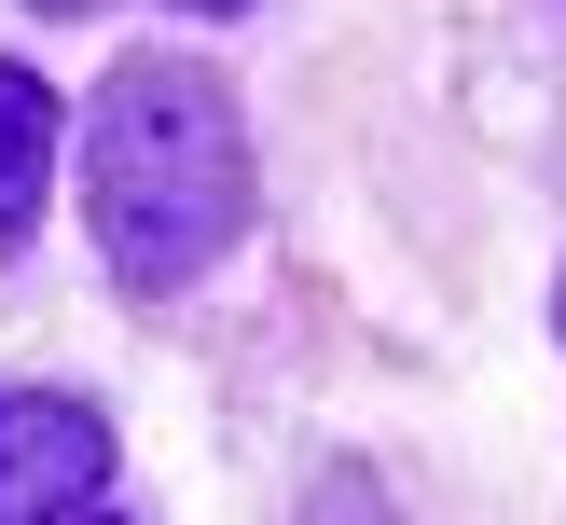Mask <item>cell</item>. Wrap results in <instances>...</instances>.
Returning a JSON list of instances; mask_svg holds the SVG:
<instances>
[{"mask_svg": "<svg viewBox=\"0 0 566 525\" xmlns=\"http://www.w3.org/2000/svg\"><path fill=\"white\" fill-rule=\"evenodd\" d=\"M70 525H111V512H70Z\"/></svg>", "mask_w": 566, "mask_h": 525, "instance_id": "obj_6", "label": "cell"}, {"mask_svg": "<svg viewBox=\"0 0 566 525\" xmlns=\"http://www.w3.org/2000/svg\"><path fill=\"white\" fill-rule=\"evenodd\" d=\"M180 14H249V0H180Z\"/></svg>", "mask_w": 566, "mask_h": 525, "instance_id": "obj_5", "label": "cell"}, {"mask_svg": "<svg viewBox=\"0 0 566 525\" xmlns=\"http://www.w3.org/2000/svg\"><path fill=\"white\" fill-rule=\"evenodd\" d=\"M83 208H97V263L125 291H193L249 235L235 83L193 70V55H125L83 111Z\"/></svg>", "mask_w": 566, "mask_h": 525, "instance_id": "obj_1", "label": "cell"}, {"mask_svg": "<svg viewBox=\"0 0 566 525\" xmlns=\"http://www.w3.org/2000/svg\"><path fill=\"white\" fill-rule=\"evenodd\" d=\"M111 497V429L55 387H0V525H70Z\"/></svg>", "mask_w": 566, "mask_h": 525, "instance_id": "obj_2", "label": "cell"}, {"mask_svg": "<svg viewBox=\"0 0 566 525\" xmlns=\"http://www.w3.org/2000/svg\"><path fill=\"white\" fill-rule=\"evenodd\" d=\"M42 180H55V97L28 70H0V249L42 221Z\"/></svg>", "mask_w": 566, "mask_h": 525, "instance_id": "obj_3", "label": "cell"}, {"mask_svg": "<svg viewBox=\"0 0 566 525\" xmlns=\"http://www.w3.org/2000/svg\"><path fill=\"white\" fill-rule=\"evenodd\" d=\"M304 525H401V512H387V484H374L359 456H332V470H318V497H304Z\"/></svg>", "mask_w": 566, "mask_h": 525, "instance_id": "obj_4", "label": "cell"}, {"mask_svg": "<svg viewBox=\"0 0 566 525\" xmlns=\"http://www.w3.org/2000/svg\"><path fill=\"white\" fill-rule=\"evenodd\" d=\"M553 332H566V291H553Z\"/></svg>", "mask_w": 566, "mask_h": 525, "instance_id": "obj_7", "label": "cell"}]
</instances>
